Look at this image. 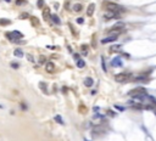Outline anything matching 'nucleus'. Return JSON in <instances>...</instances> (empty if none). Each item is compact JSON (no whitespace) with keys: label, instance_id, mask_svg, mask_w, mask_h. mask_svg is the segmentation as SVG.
<instances>
[{"label":"nucleus","instance_id":"nucleus-1","mask_svg":"<svg viewBox=\"0 0 156 141\" xmlns=\"http://www.w3.org/2000/svg\"><path fill=\"white\" fill-rule=\"evenodd\" d=\"M22 37H23V35H22V33H20L18 31H12V32H9V33H6V38L10 39L12 43H17V44H22V43H24V41L21 40Z\"/></svg>","mask_w":156,"mask_h":141},{"label":"nucleus","instance_id":"nucleus-2","mask_svg":"<svg viewBox=\"0 0 156 141\" xmlns=\"http://www.w3.org/2000/svg\"><path fill=\"white\" fill-rule=\"evenodd\" d=\"M132 79V73L127 72V73H120V74H116L115 76V80L118 82V83H125V82H128Z\"/></svg>","mask_w":156,"mask_h":141},{"label":"nucleus","instance_id":"nucleus-3","mask_svg":"<svg viewBox=\"0 0 156 141\" xmlns=\"http://www.w3.org/2000/svg\"><path fill=\"white\" fill-rule=\"evenodd\" d=\"M105 9H106L107 11H112V12L125 11V8H122L121 5H117L115 3H106V4H105Z\"/></svg>","mask_w":156,"mask_h":141},{"label":"nucleus","instance_id":"nucleus-4","mask_svg":"<svg viewBox=\"0 0 156 141\" xmlns=\"http://www.w3.org/2000/svg\"><path fill=\"white\" fill-rule=\"evenodd\" d=\"M129 96H132V97H135V96H141V95H146V90L144 89V88H137V89H134L132 91H129L128 93Z\"/></svg>","mask_w":156,"mask_h":141},{"label":"nucleus","instance_id":"nucleus-5","mask_svg":"<svg viewBox=\"0 0 156 141\" xmlns=\"http://www.w3.org/2000/svg\"><path fill=\"white\" fill-rule=\"evenodd\" d=\"M111 66H112V67H122V66H123V60H122L120 56H117V57H115V58L111 61Z\"/></svg>","mask_w":156,"mask_h":141},{"label":"nucleus","instance_id":"nucleus-6","mask_svg":"<svg viewBox=\"0 0 156 141\" xmlns=\"http://www.w3.org/2000/svg\"><path fill=\"white\" fill-rule=\"evenodd\" d=\"M120 17V14L117 12H112V11H107L105 15H104V18L105 20H111V18H118Z\"/></svg>","mask_w":156,"mask_h":141},{"label":"nucleus","instance_id":"nucleus-7","mask_svg":"<svg viewBox=\"0 0 156 141\" xmlns=\"http://www.w3.org/2000/svg\"><path fill=\"white\" fill-rule=\"evenodd\" d=\"M133 82H138V83H148L149 82V78H148V74H141V76H138V77H135Z\"/></svg>","mask_w":156,"mask_h":141},{"label":"nucleus","instance_id":"nucleus-8","mask_svg":"<svg viewBox=\"0 0 156 141\" xmlns=\"http://www.w3.org/2000/svg\"><path fill=\"white\" fill-rule=\"evenodd\" d=\"M117 39V35L115 34V35H110V37H107V38H104V39L101 40V44H107V43H112V41H115V40Z\"/></svg>","mask_w":156,"mask_h":141},{"label":"nucleus","instance_id":"nucleus-9","mask_svg":"<svg viewBox=\"0 0 156 141\" xmlns=\"http://www.w3.org/2000/svg\"><path fill=\"white\" fill-rule=\"evenodd\" d=\"M121 50H122V45L121 44H115V45H111V47H110L111 52H120Z\"/></svg>","mask_w":156,"mask_h":141},{"label":"nucleus","instance_id":"nucleus-10","mask_svg":"<svg viewBox=\"0 0 156 141\" xmlns=\"http://www.w3.org/2000/svg\"><path fill=\"white\" fill-rule=\"evenodd\" d=\"M126 24L123 22H117L116 24H113L112 26V28H111V32L112 31H118V29H122V28H125Z\"/></svg>","mask_w":156,"mask_h":141},{"label":"nucleus","instance_id":"nucleus-11","mask_svg":"<svg viewBox=\"0 0 156 141\" xmlns=\"http://www.w3.org/2000/svg\"><path fill=\"white\" fill-rule=\"evenodd\" d=\"M45 68H47V70L49 72V73H53L54 69H55L54 62H47V64H45Z\"/></svg>","mask_w":156,"mask_h":141},{"label":"nucleus","instance_id":"nucleus-12","mask_svg":"<svg viewBox=\"0 0 156 141\" xmlns=\"http://www.w3.org/2000/svg\"><path fill=\"white\" fill-rule=\"evenodd\" d=\"M128 105H129V106H132L133 108H135V110H138V111H141L143 108H144L141 105H139V103H135V102H133V101H129V102H128Z\"/></svg>","mask_w":156,"mask_h":141},{"label":"nucleus","instance_id":"nucleus-13","mask_svg":"<svg viewBox=\"0 0 156 141\" xmlns=\"http://www.w3.org/2000/svg\"><path fill=\"white\" fill-rule=\"evenodd\" d=\"M93 84H94L93 78H86V79H84V85H86L87 88H90V86H93Z\"/></svg>","mask_w":156,"mask_h":141},{"label":"nucleus","instance_id":"nucleus-14","mask_svg":"<svg viewBox=\"0 0 156 141\" xmlns=\"http://www.w3.org/2000/svg\"><path fill=\"white\" fill-rule=\"evenodd\" d=\"M94 10H95V5H94V4H90V5L88 6V10H87V15L92 16L94 12Z\"/></svg>","mask_w":156,"mask_h":141},{"label":"nucleus","instance_id":"nucleus-15","mask_svg":"<svg viewBox=\"0 0 156 141\" xmlns=\"http://www.w3.org/2000/svg\"><path fill=\"white\" fill-rule=\"evenodd\" d=\"M82 9H83V5H82V4H74L72 10H73L74 12H79V11H82Z\"/></svg>","mask_w":156,"mask_h":141},{"label":"nucleus","instance_id":"nucleus-16","mask_svg":"<svg viewBox=\"0 0 156 141\" xmlns=\"http://www.w3.org/2000/svg\"><path fill=\"white\" fill-rule=\"evenodd\" d=\"M43 17H44L45 21H49V18H50V11H49V9L48 8H45V10H44V12H43Z\"/></svg>","mask_w":156,"mask_h":141},{"label":"nucleus","instance_id":"nucleus-17","mask_svg":"<svg viewBox=\"0 0 156 141\" xmlns=\"http://www.w3.org/2000/svg\"><path fill=\"white\" fill-rule=\"evenodd\" d=\"M51 21H53L55 24H60V23H61V21H60V18H59V16H57V15H51Z\"/></svg>","mask_w":156,"mask_h":141},{"label":"nucleus","instance_id":"nucleus-18","mask_svg":"<svg viewBox=\"0 0 156 141\" xmlns=\"http://www.w3.org/2000/svg\"><path fill=\"white\" fill-rule=\"evenodd\" d=\"M14 55H15L16 57H22V56H23V52H22L21 49H16L15 51H14Z\"/></svg>","mask_w":156,"mask_h":141},{"label":"nucleus","instance_id":"nucleus-19","mask_svg":"<svg viewBox=\"0 0 156 141\" xmlns=\"http://www.w3.org/2000/svg\"><path fill=\"white\" fill-rule=\"evenodd\" d=\"M11 22H10V20H8V18H1L0 20V24L1 26H8V24H10Z\"/></svg>","mask_w":156,"mask_h":141},{"label":"nucleus","instance_id":"nucleus-20","mask_svg":"<svg viewBox=\"0 0 156 141\" xmlns=\"http://www.w3.org/2000/svg\"><path fill=\"white\" fill-rule=\"evenodd\" d=\"M84 66H86V62H84L83 60H81V58L77 60V67H79V68H83Z\"/></svg>","mask_w":156,"mask_h":141},{"label":"nucleus","instance_id":"nucleus-21","mask_svg":"<svg viewBox=\"0 0 156 141\" xmlns=\"http://www.w3.org/2000/svg\"><path fill=\"white\" fill-rule=\"evenodd\" d=\"M31 21H32V24H33V26H39V21L37 17H31Z\"/></svg>","mask_w":156,"mask_h":141},{"label":"nucleus","instance_id":"nucleus-22","mask_svg":"<svg viewBox=\"0 0 156 141\" xmlns=\"http://www.w3.org/2000/svg\"><path fill=\"white\" fill-rule=\"evenodd\" d=\"M81 49H82V54H83V55H87V54H88V45H82Z\"/></svg>","mask_w":156,"mask_h":141},{"label":"nucleus","instance_id":"nucleus-23","mask_svg":"<svg viewBox=\"0 0 156 141\" xmlns=\"http://www.w3.org/2000/svg\"><path fill=\"white\" fill-rule=\"evenodd\" d=\"M55 120L59 124H63V120H62V118H61V116H55Z\"/></svg>","mask_w":156,"mask_h":141},{"label":"nucleus","instance_id":"nucleus-24","mask_svg":"<svg viewBox=\"0 0 156 141\" xmlns=\"http://www.w3.org/2000/svg\"><path fill=\"white\" fill-rule=\"evenodd\" d=\"M39 86H40V89H42L43 91H45V93H47V84H45V83H43V82H42V83H39Z\"/></svg>","mask_w":156,"mask_h":141},{"label":"nucleus","instance_id":"nucleus-25","mask_svg":"<svg viewBox=\"0 0 156 141\" xmlns=\"http://www.w3.org/2000/svg\"><path fill=\"white\" fill-rule=\"evenodd\" d=\"M26 57H27V60H28L29 62H34V61H35V60H34V57H33L31 54H27V55H26Z\"/></svg>","mask_w":156,"mask_h":141},{"label":"nucleus","instance_id":"nucleus-26","mask_svg":"<svg viewBox=\"0 0 156 141\" xmlns=\"http://www.w3.org/2000/svg\"><path fill=\"white\" fill-rule=\"evenodd\" d=\"M45 61H47V58H45V56H40V57H39V63H40V64H44V63H45Z\"/></svg>","mask_w":156,"mask_h":141},{"label":"nucleus","instance_id":"nucleus-27","mask_svg":"<svg viewBox=\"0 0 156 141\" xmlns=\"http://www.w3.org/2000/svg\"><path fill=\"white\" fill-rule=\"evenodd\" d=\"M26 3H27L26 0H16V5H18V6H20V5H23Z\"/></svg>","mask_w":156,"mask_h":141},{"label":"nucleus","instance_id":"nucleus-28","mask_svg":"<svg viewBox=\"0 0 156 141\" xmlns=\"http://www.w3.org/2000/svg\"><path fill=\"white\" fill-rule=\"evenodd\" d=\"M101 67H102V70H105L106 72V64H105V61H104V58H101Z\"/></svg>","mask_w":156,"mask_h":141},{"label":"nucleus","instance_id":"nucleus-29","mask_svg":"<svg viewBox=\"0 0 156 141\" xmlns=\"http://www.w3.org/2000/svg\"><path fill=\"white\" fill-rule=\"evenodd\" d=\"M115 108H117V110L120 111V112H123V111H125V107H121V106H118V105H116V106H115Z\"/></svg>","mask_w":156,"mask_h":141},{"label":"nucleus","instance_id":"nucleus-30","mask_svg":"<svg viewBox=\"0 0 156 141\" xmlns=\"http://www.w3.org/2000/svg\"><path fill=\"white\" fill-rule=\"evenodd\" d=\"M28 17H29V15H28V14H26V12L20 16V18H28Z\"/></svg>","mask_w":156,"mask_h":141},{"label":"nucleus","instance_id":"nucleus-31","mask_svg":"<svg viewBox=\"0 0 156 141\" xmlns=\"http://www.w3.org/2000/svg\"><path fill=\"white\" fill-rule=\"evenodd\" d=\"M84 22V18H82V17H79V18H77V23H79V24H82Z\"/></svg>","mask_w":156,"mask_h":141},{"label":"nucleus","instance_id":"nucleus-32","mask_svg":"<svg viewBox=\"0 0 156 141\" xmlns=\"http://www.w3.org/2000/svg\"><path fill=\"white\" fill-rule=\"evenodd\" d=\"M43 3H44L43 0H38V8H39V9L43 8Z\"/></svg>","mask_w":156,"mask_h":141},{"label":"nucleus","instance_id":"nucleus-33","mask_svg":"<svg viewBox=\"0 0 156 141\" xmlns=\"http://www.w3.org/2000/svg\"><path fill=\"white\" fill-rule=\"evenodd\" d=\"M11 67H12V68H18V63L12 62V63H11Z\"/></svg>","mask_w":156,"mask_h":141},{"label":"nucleus","instance_id":"nucleus-34","mask_svg":"<svg viewBox=\"0 0 156 141\" xmlns=\"http://www.w3.org/2000/svg\"><path fill=\"white\" fill-rule=\"evenodd\" d=\"M21 108H22V111H26L27 110V106H26L24 103H21Z\"/></svg>","mask_w":156,"mask_h":141},{"label":"nucleus","instance_id":"nucleus-35","mask_svg":"<svg viewBox=\"0 0 156 141\" xmlns=\"http://www.w3.org/2000/svg\"><path fill=\"white\" fill-rule=\"evenodd\" d=\"M107 114H109L110 117H113V116H115V113H113V112H111V111H107Z\"/></svg>","mask_w":156,"mask_h":141},{"label":"nucleus","instance_id":"nucleus-36","mask_svg":"<svg viewBox=\"0 0 156 141\" xmlns=\"http://www.w3.org/2000/svg\"><path fill=\"white\" fill-rule=\"evenodd\" d=\"M99 110H100L99 107H94V112H99Z\"/></svg>","mask_w":156,"mask_h":141},{"label":"nucleus","instance_id":"nucleus-37","mask_svg":"<svg viewBox=\"0 0 156 141\" xmlns=\"http://www.w3.org/2000/svg\"><path fill=\"white\" fill-rule=\"evenodd\" d=\"M66 9H70V3H68V1L66 3Z\"/></svg>","mask_w":156,"mask_h":141},{"label":"nucleus","instance_id":"nucleus-38","mask_svg":"<svg viewBox=\"0 0 156 141\" xmlns=\"http://www.w3.org/2000/svg\"><path fill=\"white\" fill-rule=\"evenodd\" d=\"M67 91V88H62V93H66Z\"/></svg>","mask_w":156,"mask_h":141},{"label":"nucleus","instance_id":"nucleus-39","mask_svg":"<svg viewBox=\"0 0 156 141\" xmlns=\"http://www.w3.org/2000/svg\"><path fill=\"white\" fill-rule=\"evenodd\" d=\"M6 1H8V3H9V1H10V0H6Z\"/></svg>","mask_w":156,"mask_h":141}]
</instances>
